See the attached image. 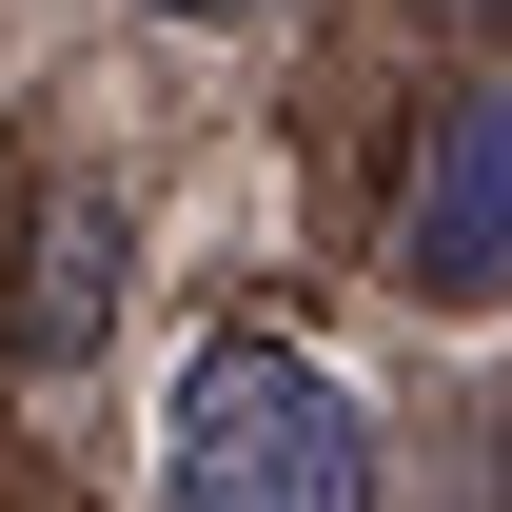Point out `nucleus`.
<instances>
[{
    "instance_id": "f03ea898",
    "label": "nucleus",
    "mask_w": 512,
    "mask_h": 512,
    "mask_svg": "<svg viewBox=\"0 0 512 512\" xmlns=\"http://www.w3.org/2000/svg\"><path fill=\"white\" fill-rule=\"evenodd\" d=\"M394 276L434 316H493L512 296V79H453L414 119V178H394Z\"/></svg>"
},
{
    "instance_id": "f257e3e1",
    "label": "nucleus",
    "mask_w": 512,
    "mask_h": 512,
    "mask_svg": "<svg viewBox=\"0 0 512 512\" xmlns=\"http://www.w3.org/2000/svg\"><path fill=\"white\" fill-rule=\"evenodd\" d=\"M158 512H375V434L296 335H197L158 414Z\"/></svg>"
},
{
    "instance_id": "7ed1b4c3",
    "label": "nucleus",
    "mask_w": 512,
    "mask_h": 512,
    "mask_svg": "<svg viewBox=\"0 0 512 512\" xmlns=\"http://www.w3.org/2000/svg\"><path fill=\"white\" fill-rule=\"evenodd\" d=\"M99 335H119V197L60 178L40 197V256H20V375H79Z\"/></svg>"
},
{
    "instance_id": "20e7f679",
    "label": "nucleus",
    "mask_w": 512,
    "mask_h": 512,
    "mask_svg": "<svg viewBox=\"0 0 512 512\" xmlns=\"http://www.w3.org/2000/svg\"><path fill=\"white\" fill-rule=\"evenodd\" d=\"M158 20H276V0H158Z\"/></svg>"
},
{
    "instance_id": "39448f33",
    "label": "nucleus",
    "mask_w": 512,
    "mask_h": 512,
    "mask_svg": "<svg viewBox=\"0 0 512 512\" xmlns=\"http://www.w3.org/2000/svg\"><path fill=\"white\" fill-rule=\"evenodd\" d=\"M493 512H512V434H493Z\"/></svg>"
}]
</instances>
